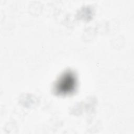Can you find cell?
Here are the masks:
<instances>
[{
    "instance_id": "obj_1",
    "label": "cell",
    "mask_w": 134,
    "mask_h": 134,
    "mask_svg": "<svg viewBox=\"0 0 134 134\" xmlns=\"http://www.w3.org/2000/svg\"><path fill=\"white\" fill-rule=\"evenodd\" d=\"M76 78L71 72L63 74L58 81L55 85V92L59 94H68L72 93L76 86Z\"/></svg>"
}]
</instances>
